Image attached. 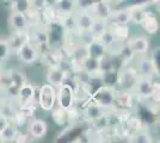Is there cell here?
Segmentation results:
<instances>
[{
	"label": "cell",
	"mask_w": 160,
	"mask_h": 143,
	"mask_svg": "<svg viewBox=\"0 0 160 143\" xmlns=\"http://www.w3.org/2000/svg\"><path fill=\"white\" fill-rule=\"evenodd\" d=\"M28 131L32 138L40 140L47 135L48 124L44 119H32L28 125Z\"/></svg>",
	"instance_id": "cell-15"
},
{
	"label": "cell",
	"mask_w": 160,
	"mask_h": 143,
	"mask_svg": "<svg viewBox=\"0 0 160 143\" xmlns=\"http://www.w3.org/2000/svg\"><path fill=\"white\" fill-rule=\"evenodd\" d=\"M80 72L85 73L86 75L99 74L100 72V61L93 57L86 55L80 62Z\"/></svg>",
	"instance_id": "cell-19"
},
{
	"label": "cell",
	"mask_w": 160,
	"mask_h": 143,
	"mask_svg": "<svg viewBox=\"0 0 160 143\" xmlns=\"http://www.w3.org/2000/svg\"><path fill=\"white\" fill-rule=\"evenodd\" d=\"M0 74H1V73H0Z\"/></svg>",
	"instance_id": "cell-44"
},
{
	"label": "cell",
	"mask_w": 160,
	"mask_h": 143,
	"mask_svg": "<svg viewBox=\"0 0 160 143\" xmlns=\"http://www.w3.org/2000/svg\"><path fill=\"white\" fill-rule=\"evenodd\" d=\"M0 143H2V141H1V137H0Z\"/></svg>",
	"instance_id": "cell-43"
},
{
	"label": "cell",
	"mask_w": 160,
	"mask_h": 143,
	"mask_svg": "<svg viewBox=\"0 0 160 143\" xmlns=\"http://www.w3.org/2000/svg\"><path fill=\"white\" fill-rule=\"evenodd\" d=\"M105 113H107V110H104L98 104L91 100L85 102V106L82 107V116L90 123H97L105 116Z\"/></svg>",
	"instance_id": "cell-10"
},
{
	"label": "cell",
	"mask_w": 160,
	"mask_h": 143,
	"mask_svg": "<svg viewBox=\"0 0 160 143\" xmlns=\"http://www.w3.org/2000/svg\"><path fill=\"white\" fill-rule=\"evenodd\" d=\"M111 23L116 24H122V25H129L130 24V12L128 7L118 8V10H112L110 21Z\"/></svg>",
	"instance_id": "cell-24"
},
{
	"label": "cell",
	"mask_w": 160,
	"mask_h": 143,
	"mask_svg": "<svg viewBox=\"0 0 160 143\" xmlns=\"http://www.w3.org/2000/svg\"><path fill=\"white\" fill-rule=\"evenodd\" d=\"M118 56L123 60L124 63L130 62L134 57H135V55H134V53L130 50V48L128 47L127 43H124V44H123V47H122V49H121L120 53H118Z\"/></svg>",
	"instance_id": "cell-36"
},
{
	"label": "cell",
	"mask_w": 160,
	"mask_h": 143,
	"mask_svg": "<svg viewBox=\"0 0 160 143\" xmlns=\"http://www.w3.org/2000/svg\"><path fill=\"white\" fill-rule=\"evenodd\" d=\"M36 87H33L31 83H24L23 86H20L18 91H17V95H16V100L18 104L22 102H31V100H36Z\"/></svg>",
	"instance_id": "cell-18"
},
{
	"label": "cell",
	"mask_w": 160,
	"mask_h": 143,
	"mask_svg": "<svg viewBox=\"0 0 160 143\" xmlns=\"http://www.w3.org/2000/svg\"><path fill=\"white\" fill-rule=\"evenodd\" d=\"M40 59L42 63H44L48 68L61 66L62 62L65 61L61 50L58 48H48L47 50H44L42 53V55H40Z\"/></svg>",
	"instance_id": "cell-12"
},
{
	"label": "cell",
	"mask_w": 160,
	"mask_h": 143,
	"mask_svg": "<svg viewBox=\"0 0 160 143\" xmlns=\"http://www.w3.org/2000/svg\"><path fill=\"white\" fill-rule=\"evenodd\" d=\"M149 59H151V61L153 63L155 72L159 74V70H160V49L159 48H155V49H154L153 51H152V54L149 55Z\"/></svg>",
	"instance_id": "cell-38"
},
{
	"label": "cell",
	"mask_w": 160,
	"mask_h": 143,
	"mask_svg": "<svg viewBox=\"0 0 160 143\" xmlns=\"http://www.w3.org/2000/svg\"><path fill=\"white\" fill-rule=\"evenodd\" d=\"M16 55L18 57L22 63L24 64H33L40 60V50L35 44H32L30 41L24 42L22 45L17 48L16 50Z\"/></svg>",
	"instance_id": "cell-5"
},
{
	"label": "cell",
	"mask_w": 160,
	"mask_h": 143,
	"mask_svg": "<svg viewBox=\"0 0 160 143\" xmlns=\"http://www.w3.org/2000/svg\"><path fill=\"white\" fill-rule=\"evenodd\" d=\"M128 47L130 48V50L134 53L135 56H141V55H146L149 50V40L145 36H136L133 37L126 42Z\"/></svg>",
	"instance_id": "cell-13"
},
{
	"label": "cell",
	"mask_w": 160,
	"mask_h": 143,
	"mask_svg": "<svg viewBox=\"0 0 160 143\" xmlns=\"http://www.w3.org/2000/svg\"><path fill=\"white\" fill-rule=\"evenodd\" d=\"M54 7L60 17L72 16L77 11L75 0H55Z\"/></svg>",
	"instance_id": "cell-21"
},
{
	"label": "cell",
	"mask_w": 160,
	"mask_h": 143,
	"mask_svg": "<svg viewBox=\"0 0 160 143\" xmlns=\"http://www.w3.org/2000/svg\"><path fill=\"white\" fill-rule=\"evenodd\" d=\"M118 75H120V70L117 68H111V69H107V70H100L99 72L102 83L104 86L111 87V88H117Z\"/></svg>",
	"instance_id": "cell-20"
},
{
	"label": "cell",
	"mask_w": 160,
	"mask_h": 143,
	"mask_svg": "<svg viewBox=\"0 0 160 143\" xmlns=\"http://www.w3.org/2000/svg\"><path fill=\"white\" fill-rule=\"evenodd\" d=\"M132 142H139V143H147V142H152L151 136L147 134L145 130L142 129L140 131H138L136 134H134L133 136L129 137Z\"/></svg>",
	"instance_id": "cell-35"
},
{
	"label": "cell",
	"mask_w": 160,
	"mask_h": 143,
	"mask_svg": "<svg viewBox=\"0 0 160 143\" xmlns=\"http://www.w3.org/2000/svg\"><path fill=\"white\" fill-rule=\"evenodd\" d=\"M36 102L46 112H50L56 106V87L50 83H43L38 88Z\"/></svg>",
	"instance_id": "cell-4"
},
{
	"label": "cell",
	"mask_w": 160,
	"mask_h": 143,
	"mask_svg": "<svg viewBox=\"0 0 160 143\" xmlns=\"http://www.w3.org/2000/svg\"><path fill=\"white\" fill-rule=\"evenodd\" d=\"M7 124H8V121H7L4 116H1V115H0V132L4 130V128L6 126Z\"/></svg>",
	"instance_id": "cell-40"
},
{
	"label": "cell",
	"mask_w": 160,
	"mask_h": 143,
	"mask_svg": "<svg viewBox=\"0 0 160 143\" xmlns=\"http://www.w3.org/2000/svg\"><path fill=\"white\" fill-rule=\"evenodd\" d=\"M56 106L67 111L77 106L74 85L65 81L56 88Z\"/></svg>",
	"instance_id": "cell-2"
},
{
	"label": "cell",
	"mask_w": 160,
	"mask_h": 143,
	"mask_svg": "<svg viewBox=\"0 0 160 143\" xmlns=\"http://www.w3.org/2000/svg\"><path fill=\"white\" fill-rule=\"evenodd\" d=\"M115 95H116V88L102 85L91 93L90 100L98 104L104 110H115Z\"/></svg>",
	"instance_id": "cell-3"
},
{
	"label": "cell",
	"mask_w": 160,
	"mask_h": 143,
	"mask_svg": "<svg viewBox=\"0 0 160 143\" xmlns=\"http://www.w3.org/2000/svg\"><path fill=\"white\" fill-rule=\"evenodd\" d=\"M91 12L96 18H100L104 21H110L112 7L110 6V2L107 0H97L93 5Z\"/></svg>",
	"instance_id": "cell-17"
},
{
	"label": "cell",
	"mask_w": 160,
	"mask_h": 143,
	"mask_svg": "<svg viewBox=\"0 0 160 143\" xmlns=\"http://www.w3.org/2000/svg\"><path fill=\"white\" fill-rule=\"evenodd\" d=\"M18 131H19V129L16 124H13L12 122H8V124L4 128V130L0 132L1 141L2 142H14Z\"/></svg>",
	"instance_id": "cell-27"
},
{
	"label": "cell",
	"mask_w": 160,
	"mask_h": 143,
	"mask_svg": "<svg viewBox=\"0 0 160 143\" xmlns=\"http://www.w3.org/2000/svg\"><path fill=\"white\" fill-rule=\"evenodd\" d=\"M107 1H109V2H111V1H120V0H107Z\"/></svg>",
	"instance_id": "cell-41"
},
{
	"label": "cell",
	"mask_w": 160,
	"mask_h": 143,
	"mask_svg": "<svg viewBox=\"0 0 160 143\" xmlns=\"http://www.w3.org/2000/svg\"><path fill=\"white\" fill-rule=\"evenodd\" d=\"M11 1H12V2H16V1H18V0H11Z\"/></svg>",
	"instance_id": "cell-42"
},
{
	"label": "cell",
	"mask_w": 160,
	"mask_h": 143,
	"mask_svg": "<svg viewBox=\"0 0 160 143\" xmlns=\"http://www.w3.org/2000/svg\"><path fill=\"white\" fill-rule=\"evenodd\" d=\"M108 27H109V21L96 18L93 25H92V29H91V32H92V35H93L96 38H98L105 30H108Z\"/></svg>",
	"instance_id": "cell-32"
},
{
	"label": "cell",
	"mask_w": 160,
	"mask_h": 143,
	"mask_svg": "<svg viewBox=\"0 0 160 143\" xmlns=\"http://www.w3.org/2000/svg\"><path fill=\"white\" fill-rule=\"evenodd\" d=\"M52 117H53L54 122L56 123L59 126H63L65 124L69 123V115H68V111L59 107V106H55L52 111Z\"/></svg>",
	"instance_id": "cell-28"
},
{
	"label": "cell",
	"mask_w": 160,
	"mask_h": 143,
	"mask_svg": "<svg viewBox=\"0 0 160 143\" xmlns=\"http://www.w3.org/2000/svg\"><path fill=\"white\" fill-rule=\"evenodd\" d=\"M8 75H10V79H11V86L7 87V88H13L16 91H18L20 86H23L24 83L28 82L27 75L24 74L23 72H20V70H16V69L10 70Z\"/></svg>",
	"instance_id": "cell-25"
},
{
	"label": "cell",
	"mask_w": 160,
	"mask_h": 143,
	"mask_svg": "<svg viewBox=\"0 0 160 143\" xmlns=\"http://www.w3.org/2000/svg\"><path fill=\"white\" fill-rule=\"evenodd\" d=\"M120 1H121V0H120Z\"/></svg>",
	"instance_id": "cell-45"
},
{
	"label": "cell",
	"mask_w": 160,
	"mask_h": 143,
	"mask_svg": "<svg viewBox=\"0 0 160 143\" xmlns=\"http://www.w3.org/2000/svg\"><path fill=\"white\" fill-rule=\"evenodd\" d=\"M136 70L140 76H148V78H153V76H159V74L155 72L154 66L149 56L147 55H141L138 60V66Z\"/></svg>",
	"instance_id": "cell-14"
},
{
	"label": "cell",
	"mask_w": 160,
	"mask_h": 143,
	"mask_svg": "<svg viewBox=\"0 0 160 143\" xmlns=\"http://www.w3.org/2000/svg\"><path fill=\"white\" fill-rule=\"evenodd\" d=\"M136 104V95L133 91H124L116 88V95H115V110L118 111H128L132 110Z\"/></svg>",
	"instance_id": "cell-7"
},
{
	"label": "cell",
	"mask_w": 160,
	"mask_h": 143,
	"mask_svg": "<svg viewBox=\"0 0 160 143\" xmlns=\"http://www.w3.org/2000/svg\"><path fill=\"white\" fill-rule=\"evenodd\" d=\"M140 25L149 35H155L159 31V21L157 19V17L151 12H147L145 18L140 23Z\"/></svg>",
	"instance_id": "cell-23"
},
{
	"label": "cell",
	"mask_w": 160,
	"mask_h": 143,
	"mask_svg": "<svg viewBox=\"0 0 160 143\" xmlns=\"http://www.w3.org/2000/svg\"><path fill=\"white\" fill-rule=\"evenodd\" d=\"M27 141H28V135H23L20 131H18L14 142H27Z\"/></svg>",
	"instance_id": "cell-39"
},
{
	"label": "cell",
	"mask_w": 160,
	"mask_h": 143,
	"mask_svg": "<svg viewBox=\"0 0 160 143\" xmlns=\"http://www.w3.org/2000/svg\"><path fill=\"white\" fill-rule=\"evenodd\" d=\"M109 30L112 32L115 38L120 42H127L130 36V29L129 25H122L109 21Z\"/></svg>",
	"instance_id": "cell-22"
},
{
	"label": "cell",
	"mask_w": 160,
	"mask_h": 143,
	"mask_svg": "<svg viewBox=\"0 0 160 143\" xmlns=\"http://www.w3.org/2000/svg\"><path fill=\"white\" fill-rule=\"evenodd\" d=\"M27 41H29V31H22V32H19V31H13L12 36L7 40L12 51L16 50L19 45H22L24 42Z\"/></svg>",
	"instance_id": "cell-26"
},
{
	"label": "cell",
	"mask_w": 160,
	"mask_h": 143,
	"mask_svg": "<svg viewBox=\"0 0 160 143\" xmlns=\"http://www.w3.org/2000/svg\"><path fill=\"white\" fill-rule=\"evenodd\" d=\"M98 40H99V41L108 48V50H109V49H110V48L112 47L113 44L117 42V40L115 38V36L112 35V32L109 30V27H108V30H105V31H104V32L98 37Z\"/></svg>",
	"instance_id": "cell-33"
},
{
	"label": "cell",
	"mask_w": 160,
	"mask_h": 143,
	"mask_svg": "<svg viewBox=\"0 0 160 143\" xmlns=\"http://www.w3.org/2000/svg\"><path fill=\"white\" fill-rule=\"evenodd\" d=\"M86 51L88 56L100 61L102 59H104L108 55V48L98 38H94L93 41H91L88 44H86Z\"/></svg>",
	"instance_id": "cell-16"
},
{
	"label": "cell",
	"mask_w": 160,
	"mask_h": 143,
	"mask_svg": "<svg viewBox=\"0 0 160 143\" xmlns=\"http://www.w3.org/2000/svg\"><path fill=\"white\" fill-rule=\"evenodd\" d=\"M94 17L91 11H80L77 10L74 13L75 30L77 31H91L94 23Z\"/></svg>",
	"instance_id": "cell-9"
},
{
	"label": "cell",
	"mask_w": 160,
	"mask_h": 143,
	"mask_svg": "<svg viewBox=\"0 0 160 143\" xmlns=\"http://www.w3.org/2000/svg\"><path fill=\"white\" fill-rule=\"evenodd\" d=\"M140 75L138 73L136 68L134 67H124L120 69V75H118V85L117 88L124 89V91H134V87L139 80Z\"/></svg>",
	"instance_id": "cell-6"
},
{
	"label": "cell",
	"mask_w": 160,
	"mask_h": 143,
	"mask_svg": "<svg viewBox=\"0 0 160 143\" xmlns=\"http://www.w3.org/2000/svg\"><path fill=\"white\" fill-rule=\"evenodd\" d=\"M8 25L12 31H29L30 30V21L25 12L12 11L8 17Z\"/></svg>",
	"instance_id": "cell-8"
},
{
	"label": "cell",
	"mask_w": 160,
	"mask_h": 143,
	"mask_svg": "<svg viewBox=\"0 0 160 143\" xmlns=\"http://www.w3.org/2000/svg\"><path fill=\"white\" fill-rule=\"evenodd\" d=\"M16 112H17V107L14 106L12 102H0V115L5 117L8 122H12Z\"/></svg>",
	"instance_id": "cell-31"
},
{
	"label": "cell",
	"mask_w": 160,
	"mask_h": 143,
	"mask_svg": "<svg viewBox=\"0 0 160 143\" xmlns=\"http://www.w3.org/2000/svg\"><path fill=\"white\" fill-rule=\"evenodd\" d=\"M154 78V76H153ZM153 78L140 76L134 87V94L136 99L141 100H152L159 104V81H153Z\"/></svg>",
	"instance_id": "cell-1"
},
{
	"label": "cell",
	"mask_w": 160,
	"mask_h": 143,
	"mask_svg": "<svg viewBox=\"0 0 160 143\" xmlns=\"http://www.w3.org/2000/svg\"><path fill=\"white\" fill-rule=\"evenodd\" d=\"M97 0H75L77 10L80 11H91Z\"/></svg>",
	"instance_id": "cell-37"
},
{
	"label": "cell",
	"mask_w": 160,
	"mask_h": 143,
	"mask_svg": "<svg viewBox=\"0 0 160 143\" xmlns=\"http://www.w3.org/2000/svg\"><path fill=\"white\" fill-rule=\"evenodd\" d=\"M36 100H31V102H22V104H18V112L22 113L24 117L27 118H31V117L35 115L36 112Z\"/></svg>",
	"instance_id": "cell-30"
},
{
	"label": "cell",
	"mask_w": 160,
	"mask_h": 143,
	"mask_svg": "<svg viewBox=\"0 0 160 143\" xmlns=\"http://www.w3.org/2000/svg\"><path fill=\"white\" fill-rule=\"evenodd\" d=\"M128 8L130 12V23L140 25V23L148 12L146 10V6H129Z\"/></svg>",
	"instance_id": "cell-29"
},
{
	"label": "cell",
	"mask_w": 160,
	"mask_h": 143,
	"mask_svg": "<svg viewBox=\"0 0 160 143\" xmlns=\"http://www.w3.org/2000/svg\"><path fill=\"white\" fill-rule=\"evenodd\" d=\"M11 53H12V50L10 48V44H8L7 40L0 38V64L6 61L7 59L10 57Z\"/></svg>",
	"instance_id": "cell-34"
},
{
	"label": "cell",
	"mask_w": 160,
	"mask_h": 143,
	"mask_svg": "<svg viewBox=\"0 0 160 143\" xmlns=\"http://www.w3.org/2000/svg\"><path fill=\"white\" fill-rule=\"evenodd\" d=\"M69 73V70L63 68L62 66H56V67H49L46 75L48 83H50L54 87H59L63 82L67 80V75Z\"/></svg>",
	"instance_id": "cell-11"
}]
</instances>
